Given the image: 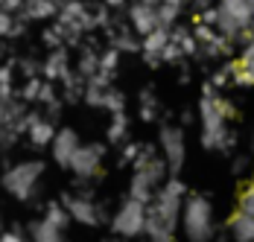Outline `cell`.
I'll return each mask as SVG.
<instances>
[{
  "instance_id": "6da1fadb",
  "label": "cell",
  "mask_w": 254,
  "mask_h": 242,
  "mask_svg": "<svg viewBox=\"0 0 254 242\" xmlns=\"http://www.w3.org/2000/svg\"><path fill=\"white\" fill-rule=\"evenodd\" d=\"M234 114L225 99L216 94L210 82L202 85V99H199V122H202V146L210 152H231L237 137L228 131V117Z\"/></svg>"
},
{
  "instance_id": "7a4b0ae2",
  "label": "cell",
  "mask_w": 254,
  "mask_h": 242,
  "mask_svg": "<svg viewBox=\"0 0 254 242\" xmlns=\"http://www.w3.org/2000/svg\"><path fill=\"white\" fill-rule=\"evenodd\" d=\"M181 225H184L187 240L193 242H207L213 237V204L204 193H193L184 198Z\"/></svg>"
},
{
  "instance_id": "3957f363",
  "label": "cell",
  "mask_w": 254,
  "mask_h": 242,
  "mask_svg": "<svg viewBox=\"0 0 254 242\" xmlns=\"http://www.w3.org/2000/svg\"><path fill=\"white\" fill-rule=\"evenodd\" d=\"M184 195H187V187H184V181L178 178V175H170L158 190H155L152 201L146 204L149 210H152L155 216H161L173 231L178 228V222H181V207H184Z\"/></svg>"
},
{
  "instance_id": "277c9868",
  "label": "cell",
  "mask_w": 254,
  "mask_h": 242,
  "mask_svg": "<svg viewBox=\"0 0 254 242\" xmlns=\"http://www.w3.org/2000/svg\"><path fill=\"white\" fill-rule=\"evenodd\" d=\"M41 175H44V161H21L0 175V187L18 201H29Z\"/></svg>"
},
{
  "instance_id": "5b68a950",
  "label": "cell",
  "mask_w": 254,
  "mask_h": 242,
  "mask_svg": "<svg viewBox=\"0 0 254 242\" xmlns=\"http://www.w3.org/2000/svg\"><path fill=\"white\" fill-rule=\"evenodd\" d=\"M216 6H219L216 32L225 35L231 44H234L237 35L254 21V0H216Z\"/></svg>"
},
{
  "instance_id": "8992f818",
  "label": "cell",
  "mask_w": 254,
  "mask_h": 242,
  "mask_svg": "<svg viewBox=\"0 0 254 242\" xmlns=\"http://www.w3.org/2000/svg\"><path fill=\"white\" fill-rule=\"evenodd\" d=\"M167 172H170L167 161L155 155L149 164H143L140 170H134L131 181H128V195L137 198V201H143V204H149L152 195H155V190L167 181Z\"/></svg>"
},
{
  "instance_id": "52a82bcc",
  "label": "cell",
  "mask_w": 254,
  "mask_h": 242,
  "mask_svg": "<svg viewBox=\"0 0 254 242\" xmlns=\"http://www.w3.org/2000/svg\"><path fill=\"white\" fill-rule=\"evenodd\" d=\"M143 228H146V204L128 195L117 207V213L111 216V231L120 237H140Z\"/></svg>"
},
{
  "instance_id": "ba28073f",
  "label": "cell",
  "mask_w": 254,
  "mask_h": 242,
  "mask_svg": "<svg viewBox=\"0 0 254 242\" xmlns=\"http://www.w3.org/2000/svg\"><path fill=\"white\" fill-rule=\"evenodd\" d=\"M158 143H161V155H164V161H167V167H170V175H178L181 167H184V158H187L184 131H181L178 125H164Z\"/></svg>"
},
{
  "instance_id": "9c48e42d",
  "label": "cell",
  "mask_w": 254,
  "mask_h": 242,
  "mask_svg": "<svg viewBox=\"0 0 254 242\" xmlns=\"http://www.w3.org/2000/svg\"><path fill=\"white\" fill-rule=\"evenodd\" d=\"M105 158V146L102 143H82L70 161V172L76 175L79 181H88V178H97L100 164Z\"/></svg>"
},
{
  "instance_id": "30bf717a",
  "label": "cell",
  "mask_w": 254,
  "mask_h": 242,
  "mask_svg": "<svg viewBox=\"0 0 254 242\" xmlns=\"http://www.w3.org/2000/svg\"><path fill=\"white\" fill-rule=\"evenodd\" d=\"M62 204L67 207L70 219L79 222V225H100L102 219H105V213L94 204V198H91L88 193H82V195L64 193V195H62Z\"/></svg>"
},
{
  "instance_id": "8fae6325",
  "label": "cell",
  "mask_w": 254,
  "mask_h": 242,
  "mask_svg": "<svg viewBox=\"0 0 254 242\" xmlns=\"http://www.w3.org/2000/svg\"><path fill=\"white\" fill-rule=\"evenodd\" d=\"M79 134L73 128H59L56 131V137H53L50 143V152H53V161L59 164V167H64V170H70V161H73V155H76L79 149Z\"/></svg>"
},
{
  "instance_id": "7c38bea8",
  "label": "cell",
  "mask_w": 254,
  "mask_h": 242,
  "mask_svg": "<svg viewBox=\"0 0 254 242\" xmlns=\"http://www.w3.org/2000/svg\"><path fill=\"white\" fill-rule=\"evenodd\" d=\"M128 24H131V29H134L140 38L149 35L152 29L161 26V21H158V9H155V6H146L143 0L131 3V9H128Z\"/></svg>"
},
{
  "instance_id": "4fadbf2b",
  "label": "cell",
  "mask_w": 254,
  "mask_h": 242,
  "mask_svg": "<svg viewBox=\"0 0 254 242\" xmlns=\"http://www.w3.org/2000/svg\"><path fill=\"white\" fill-rule=\"evenodd\" d=\"M167 44H170V26H158L149 35H143V41H140L143 61H146L149 67H158V64H161V53H164Z\"/></svg>"
},
{
  "instance_id": "5bb4252c",
  "label": "cell",
  "mask_w": 254,
  "mask_h": 242,
  "mask_svg": "<svg viewBox=\"0 0 254 242\" xmlns=\"http://www.w3.org/2000/svg\"><path fill=\"white\" fill-rule=\"evenodd\" d=\"M56 125H53L50 117H44V114H26V134H29V143L32 146H50L53 137H56Z\"/></svg>"
},
{
  "instance_id": "9a60e30c",
  "label": "cell",
  "mask_w": 254,
  "mask_h": 242,
  "mask_svg": "<svg viewBox=\"0 0 254 242\" xmlns=\"http://www.w3.org/2000/svg\"><path fill=\"white\" fill-rule=\"evenodd\" d=\"M231 82L237 88H252L254 85V38L249 44H243V53H240V61L231 73Z\"/></svg>"
},
{
  "instance_id": "2e32d148",
  "label": "cell",
  "mask_w": 254,
  "mask_h": 242,
  "mask_svg": "<svg viewBox=\"0 0 254 242\" xmlns=\"http://www.w3.org/2000/svg\"><path fill=\"white\" fill-rule=\"evenodd\" d=\"M62 9L59 0H24L21 18L24 21H44V18H56Z\"/></svg>"
},
{
  "instance_id": "e0dca14e",
  "label": "cell",
  "mask_w": 254,
  "mask_h": 242,
  "mask_svg": "<svg viewBox=\"0 0 254 242\" xmlns=\"http://www.w3.org/2000/svg\"><path fill=\"white\" fill-rule=\"evenodd\" d=\"M228 231L237 242H254V213L237 210V213L228 219Z\"/></svg>"
},
{
  "instance_id": "ac0fdd59",
  "label": "cell",
  "mask_w": 254,
  "mask_h": 242,
  "mask_svg": "<svg viewBox=\"0 0 254 242\" xmlns=\"http://www.w3.org/2000/svg\"><path fill=\"white\" fill-rule=\"evenodd\" d=\"M29 237L35 242H62V237H64V231L59 228V225H53L50 219H35L32 225H29Z\"/></svg>"
},
{
  "instance_id": "d6986e66",
  "label": "cell",
  "mask_w": 254,
  "mask_h": 242,
  "mask_svg": "<svg viewBox=\"0 0 254 242\" xmlns=\"http://www.w3.org/2000/svg\"><path fill=\"white\" fill-rule=\"evenodd\" d=\"M67 70H70V67H67V53H64V47H56V50H53V56L41 64L44 79H50V82H53V79H62Z\"/></svg>"
},
{
  "instance_id": "ffe728a7",
  "label": "cell",
  "mask_w": 254,
  "mask_h": 242,
  "mask_svg": "<svg viewBox=\"0 0 254 242\" xmlns=\"http://www.w3.org/2000/svg\"><path fill=\"white\" fill-rule=\"evenodd\" d=\"M111 47H117L120 53H137L140 50V41H137V32L128 29V26H120L111 32Z\"/></svg>"
},
{
  "instance_id": "44dd1931",
  "label": "cell",
  "mask_w": 254,
  "mask_h": 242,
  "mask_svg": "<svg viewBox=\"0 0 254 242\" xmlns=\"http://www.w3.org/2000/svg\"><path fill=\"white\" fill-rule=\"evenodd\" d=\"M24 32H26L24 21H18L12 12H0V38H18Z\"/></svg>"
},
{
  "instance_id": "7402d4cb",
  "label": "cell",
  "mask_w": 254,
  "mask_h": 242,
  "mask_svg": "<svg viewBox=\"0 0 254 242\" xmlns=\"http://www.w3.org/2000/svg\"><path fill=\"white\" fill-rule=\"evenodd\" d=\"M128 134V120H126V111H117L111 117V125H108V143H123Z\"/></svg>"
},
{
  "instance_id": "603a6c76",
  "label": "cell",
  "mask_w": 254,
  "mask_h": 242,
  "mask_svg": "<svg viewBox=\"0 0 254 242\" xmlns=\"http://www.w3.org/2000/svg\"><path fill=\"white\" fill-rule=\"evenodd\" d=\"M158 111H161V102L152 94V88L140 91V117L146 122H152V120H158Z\"/></svg>"
},
{
  "instance_id": "cb8c5ba5",
  "label": "cell",
  "mask_w": 254,
  "mask_h": 242,
  "mask_svg": "<svg viewBox=\"0 0 254 242\" xmlns=\"http://www.w3.org/2000/svg\"><path fill=\"white\" fill-rule=\"evenodd\" d=\"M102 108H108L111 114L126 111V97H123L114 85H108V88H105V94H102Z\"/></svg>"
},
{
  "instance_id": "d4e9b609",
  "label": "cell",
  "mask_w": 254,
  "mask_h": 242,
  "mask_svg": "<svg viewBox=\"0 0 254 242\" xmlns=\"http://www.w3.org/2000/svg\"><path fill=\"white\" fill-rule=\"evenodd\" d=\"M44 216L50 219L53 225H59L62 231L67 228V222H70V213H67V207L62 204V201H50L47 204V210H44Z\"/></svg>"
},
{
  "instance_id": "484cf974",
  "label": "cell",
  "mask_w": 254,
  "mask_h": 242,
  "mask_svg": "<svg viewBox=\"0 0 254 242\" xmlns=\"http://www.w3.org/2000/svg\"><path fill=\"white\" fill-rule=\"evenodd\" d=\"M97 70H100V56H97L94 50H85L82 59H79V73H82L85 79H91Z\"/></svg>"
},
{
  "instance_id": "4316f807",
  "label": "cell",
  "mask_w": 254,
  "mask_h": 242,
  "mask_svg": "<svg viewBox=\"0 0 254 242\" xmlns=\"http://www.w3.org/2000/svg\"><path fill=\"white\" fill-rule=\"evenodd\" d=\"M178 15H181V6H173V3H161L158 6V21H161V26H173L178 21Z\"/></svg>"
},
{
  "instance_id": "83f0119b",
  "label": "cell",
  "mask_w": 254,
  "mask_h": 242,
  "mask_svg": "<svg viewBox=\"0 0 254 242\" xmlns=\"http://www.w3.org/2000/svg\"><path fill=\"white\" fill-rule=\"evenodd\" d=\"M41 85H44V79H38V76H29V82H26L24 91H21V99H24V102H38Z\"/></svg>"
},
{
  "instance_id": "f1b7e54d",
  "label": "cell",
  "mask_w": 254,
  "mask_h": 242,
  "mask_svg": "<svg viewBox=\"0 0 254 242\" xmlns=\"http://www.w3.org/2000/svg\"><path fill=\"white\" fill-rule=\"evenodd\" d=\"M117 64H120V50H117V47H108L100 56V70L114 73V70H117Z\"/></svg>"
},
{
  "instance_id": "f546056e",
  "label": "cell",
  "mask_w": 254,
  "mask_h": 242,
  "mask_svg": "<svg viewBox=\"0 0 254 242\" xmlns=\"http://www.w3.org/2000/svg\"><path fill=\"white\" fill-rule=\"evenodd\" d=\"M181 56H184V50H181V44L170 38V44H167V47H164V53H161V61L173 64V61H181Z\"/></svg>"
},
{
  "instance_id": "4dcf8cb0",
  "label": "cell",
  "mask_w": 254,
  "mask_h": 242,
  "mask_svg": "<svg viewBox=\"0 0 254 242\" xmlns=\"http://www.w3.org/2000/svg\"><path fill=\"white\" fill-rule=\"evenodd\" d=\"M237 207H240L243 213H254V181L240 193V204H237Z\"/></svg>"
},
{
  "instance_id": "1f68e13d",
  "label": "cell",
  "mask_w": 254,
  "mask_h": 242,
  "mask_svg": "<svg viewBox=\"0 0 254 242\" xmlns=\"http://www.w3.org/2000/svg\"><path fill=\"white\" fill-rule=\"evenodd\" d=\"M152 158H155V146L140 143V152H137V158H134V164H131V167H134V170H140V167H143V164H149Z\"/></svg>"
},
{
  "instance_id": "d6a6232c",
  "label": "cell",
  "mask_w": 254,
  "mask_h": 242,
  "mask_svg": "<svg viewBox=\"0 0 254 242\" xmlns=\"http://www.w3.org/2000/svg\"><path fill=\"white\" fill-rule=\"evenodd\" d=\"M193 35H196V41H199V44H207V41L216 35V26H207V24H202V21H199V26L193 29Z\"/></svg>"
},
{
  "instance_id": "836d02e7",
  "label": "cell",
  "mask_w": 254,
  "mask_h": 242,
  "mask_svg": "<svg viewBox=\"0 0 254 242\" xmlns=\"http://www.w3.org/2000/svg\"><path fill=\"white\" fill-rule=\"evenodd\" d=\"M199 21L207 26H216V21H219V6H207V9H202L199 12Z\"/></svg>"
},
{
  "instance_id": "e575fe53",
  "label": "cell",
  "mask_w": 254,
  "mask_h": 242,
  "mask_svg": "<svg viewBox=\"0 0 254 242\" xmlns=\"http://www.w3.org/2000/svg\"><path fill=\"white\" fill-rule=\"evenodd\" d=\"M137 152H140V143H126L123 146V155H120V164H134Z\"/></svg>"
},
{
  "instance_id": "d590c367",
  "label": "cell",
  "mask_w": 254,
  "mask_h": 242,
  "mask_svg": "<svg viewBox=\"0 0 254 242\" xmlns=\"http://www.w3.org/2000/svg\"><path fill=\"white\" fill-rule=\"evenodd\" d=\"M24 9V0H0V12H12V15H18Z\"/></svg>"
},
{
  "instance_id": "8d00e7d4",
  "label": "cell",
  "mask_w": 254,
  "mask_h": 242,
  "mask_svg": "<svg viewBox=\"0 0 254 242\" xmlns=\"http://www.w3.org/2000/svg\"><path fill=\"white\" fill-rule=\"evenodd\" d=\"M0 240H3V242H21V240H24V231H21V228L6 231V234H0Z\"/></svg>"
},
{
  "instance_id": "74e56055",
  "label": "cell",
  "mask_w": 254,
  "mask_h": 242,
  "mask_svg": "<svg viewBox=\"0 0 254 242\" xmlns=\"http://www.w3.org/2000/svg\"><path fill=\"white\" fill-rule=\"evenodd\" d=\"M21 67H24L26 79H29V76H35V73L41 70V67H38V64H35V61H21Z\"/></svg>"
},
{
  "instance_id": "f35d334b",
  "label": "cell",
  "mask_w": 254,
  "mask_h": 242,
  "mask_svg": "<svg viewBox=\"0 0 254 242\" xmlns=\"http://www.w3.org/2000/svg\"><path fill=\"white\" fill-rule=\"evenodd\" d=\"M246 170H249V161H246V158H237V161H234V172H237V175H243Z\"/></svg>"
},
{
  "instance_id": "ab89813d",
  "label": "cell",
  "mask_w": 254,
  "mask_h": 242,
  "mask_svg": "<svg viewBox=\"0 0 254 242\" xmlns=\"http://www.w3.org/2000/svg\"><path fill=\"white\" fill-rule=\"evenodd\" d=\"M193 6L202 12V9H207V6H213V0H193Z\"/></svg>"
},
{
  "instance_id": "60d3db41",
  "label": "cell",
  "mask_w": 254,
  "mask_h": 242,
  "mask_svg": "<svg viewBox=\"0 0 254 242\" xmlns=\"http://www.w3.org/2000/svg\"><path fill=\"white\" fill-rule=\"evenodd\" d=\"M102 3H105V6H108V9H120V6H123V3H126V0H102Z\"/></svg>"
},
{
  "instance_id": "b9f144b4",
  "label": "cell",
  "mask_w": 254,
  "mask_h": 242,
  "mask_svg": "<svg viewBox=\"0 0 254 242\" xmlns=\"http://www.w3.org/2000/svg\"><path fill=\"white\" fill-rule=\"evenodd\" d=\"M143 3H146V6H155V9H158V6H161L164 0H143Z\"/></svg>"
},
{
  "instance_id": "7bdbcfd3",
  "label": "cell",
  "mask_w": 254,
  "mask_h": 242,
  "mask_svg": "<svg viewBox=\"0 0 254 242\" xmlns=\"http://www.w3.org/2000/svg\"><path fill=\"white\" fill-rule=\"evenodd\" d=\"M252 152H254V140H252Z\"/></svg>"
},
{
  "instance_id": "ee69618b",
  "label": "cell",
  "mask_w": 254,
  "mask_h": 242,
  "mask_svg": "<svg viewBox=\"0 0 254 242\" xmlns=\"http://www.w3.org/2000/svg\"><path fill=\"white\" fill-rule=\"evenodd\" d=\"M59 3H67V0H59Z\"/></svg>"
}]
</instances>
